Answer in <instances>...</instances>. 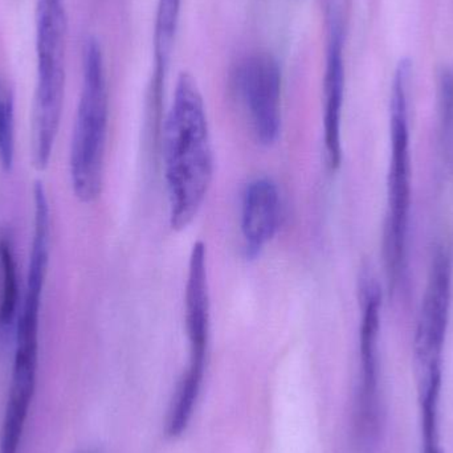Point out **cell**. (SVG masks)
I'll return each mask as SVG.
<instances>
[{
    "label": "cell",
    "mask_w": 453,
    "mask_h": 453,
    "mask_svg": "<svg viewBox=\"0 0 453 453\" xmlns=\"http://www.w3.org/2000/svg\"><path fill=\"white\" fill-rule=\"evenodd\" d=\"M382 293L380 285L365 279L361 285V388L357 425L362 441H374L380 428V330Z\"/></svg>",
    "instance_id": "52a82bcc"
},
{
    "label": "cell",
    "mask_w": 453,
    "mask_h": 453,
    "mask_svg": "<svg viewBox=\"0 0 453 453\" xmlns=\"http://www.w3.org/2000/svg\"><path fill=\"white\" fill-rule=\"evenodd\" d=\"M185 293L186 330L190 356L167 418L166 433L170 438H177L188 430L206 372L211 303L207 248L203 242H196L191 250Z\"/></svg>",
    "instance_id": "277c9868"
},
{
    "label": "cell",
    "mask_w": 453,
    "mask_h": 453,
    "mask_svg": "<svg viewBox=\"0 0 453 453\" xmlns=\"http://www.w3.org/2000/svg\"><path fill=\"white\" fill-rule=\"evenodd\" d=\"M108 119L103 50L90 37L82 50V89L71 149L72 186L82 203H92L103 191Z\"/></svg>",
    "instance_id": "3957f363"
},
{
    "label": "cell",
    "mask_w": 453,
    "mask_h": 453,
    "mask_svg": "<svg viewBox=\"0 0 453 453\" xmlns=\"http://www.w3.org/2000/svg\"><path fill=\"white\" fill-rule=\"evenodd\" d=\"M234 89L253 137L271 146L281 133V69L273 56L253 53L237 66Z\"/></svg>",
    "instance_id": "5b68a950"
},
{
    "label": "cell",
    "mask_w": 453,
    "mask_h": 453,
    "mask_svg": "<svg viewBox=\"0 0 453 453\" xmlns=\"http://www.w3.org/2000/svg\"><path fill=\"white\" fill-rule=\"evenodd\" d=\"M412 65L399 61L394 74L390 103L391 157L388 178V211L383 234V258L388 288L394 290L404 271L411 210L409 90Z\"/></svg>",
    "instance_id": "7a4b0ae2"
},
{
    "label": "cell",
    "mask_w": 453,
    "mask_h": 453,
    "mask_svg": "<svg viewBox=\"0 0 453 453\" xmlns=\"http://www.w3.org/2000/svg\"><path fill=\"white\" fill-rule=\"evenodd\" d=\"M452 295V257L446 248L434 253L414 341L417 372L441 369Z\"/></svg>",
    "instance_id": "8992f818"
},
{
    "label": "cell",
    "mask_w": 453,
    "mask_h": 453,
    "mask_svg": "<svg viewBox=\"0 0 453 453\" xmlns=\"http://www.w3.org/2000/svg\"><path fill=\"white\" fill-rule=\"evenodd\" d=\"M439 125L443 154L453 165V71L443 69L438 80Z\"/></svg>",
    "instance_id": "7c38bea8"
},
{
    "label": "cell",
    "mask_w": 453,
    "mask_h": 453,
    "mask_svg": "<svg viewBox=\"0 0 453 453\" xmlns=\"http://www.w3.org/2000/svg\"><path fill=\"white\" fill-rule=\"evenodd\" d=\"M182 0H158L154 24V60L156 73L153 81L151 104L161 105L162 85L177 39Z\"/></svg>",
    "instance_id": "30bf717a"
},
{
    "label": "cell",
    "mask_w": 453,
    "mask_h": 453,
    "mask_svg": "<svg viewBox=\"0 0 453 453\" xmlns=\"http://www.w3.org/2000/svg\"><path fill=\"white\" fill-rule=\"evenodd\" d=\"M281 220V196L276 183L268 177L255 178L242 196L240 229L245 255L256 257L276 236Z\"/></svg>",
    "instance_id": "9c48e42d"
},
{
    "label": "cell",
    "mask_w": 453,
    "mask_h": 453,
    "mask_svg": "<svg viewBox=\"0 0 453 453\" xmlns=\"http://www.w3.org/2000/svg\"><path fill=\"white\" fill-rule=\"evenodd\" d=\"M15 157V114L10 88L0 80V165L11 172Z\"/></svg>",
    "instance_id": "4fadbf2b"
},
{
    "label": "cell",
    "mask_w": 453,
    "mask_h": 453,
    "mask_svg": "<svg viewBox=\"0 0 453 453\" xmlns=\"http://www.w3.org/2000/svg\"><path fill=\"white\" fill-rule=\"evenodd\" d=\"M0 265H2V301H0V326H8L15 319L18 308V274L12 247L7 239L0 240Z\"/></svg>",
    "instance_id": "8fae6325"
},
{
    "label": "cell",
    "mask_w": 453,
    "mask_h": 453,
    "mask_svg": "<svg viewBox=\"0 0 453 453\" xmlns=\"http://www.w3.org/2000/svg\"><path fill=\"white\" fill-rule=\"evenodd\" d=\"M164 162L170 226L182 231L201 211L214 178V150L203 96L183 72L164 124Z\"/></svg>",
    "instance_id": "6da1fadb"
},
{
    "label": "cell",
    "mask_w": 453,
    "mask_h": 453,
    "mask_svg": "<svg viewBox=\"0 0 453 453\" xmlns=\"http://www.w3.org/2000/svg\"><path fill=\"white\" fill-rule=\"evenodd\" d=\"M345 98L343 29L337 13L329 18L324 74V143L326 164L335 172L342 162V111Z\"/></svg>",
    "instance_id": "ba28073f"
}]
</instances>
